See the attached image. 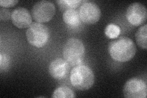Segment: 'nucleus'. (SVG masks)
I'll return each mask as SVG.
<instances>
[{
	"mask_svg": "<svg viewBox=\"0 0 147 98\" xmlns=\"http://www.w3.org/2000/svg\"><path fill=\"white\" fill-rule=\"evenodd\" d=\"M109 52L113 60L118 62H126L135 56L136 46L130 38L121 36L110 42Z\"/></svg>",
	"mask_w": 147,
	"mask_h": 98,
	"instance_id": "1",
	"label": "nucleus"
},
{
	"mask_svg": "<svg viewBox=\"0 0 147 98\" xmlns=\"http://www.w3.org/2000/svg\"><path fill=\"white\" fill-rule=\"evenodd\" d=\"M70 80L76 89L85 91L89 90L94 83V75L92 70L85 65H77L71 72Z\"/></svg>",
	"mask_w": 147,
	"mask_h": 98,
	"instance_id": "2",
	"label": "nucleus"
},
{
	"mask_svg": "<svg viewBox=\"0 0 147 98\" xmlns=\"http://www.w3.org/2000/svg\"><path fill=\"white\" fill-rule=\"evenodd\" d=\"M85 48L82 42L77 38L68 39L63 50L64 58L71 66L79 65L85 57Z\"/></svg>",
	"mask_w": 147,
	"mask_h": 98,
	"instance_id": "3",
	"label": "nucleus"
},
{
	"mask_svg": "<svg viewBox=\"0 0 147 98\" xmlns=\"http://www.w3.org/2000/svg\"><path fill=\"white\" fill-rule=\"evenodd\" d=\"M28 43L36 47H42L47 44L49 38V30L42 23L34 22L28 28L26 32Z\"/></svg>",
	"mask_w": 147,
	"mask_h": 98,
	"instance_id": "4",
	"label": "nucleus"
},
{
	"mask_svg": "<svg viewBox=\"0 0 147 98\" xmlns=\"http://www.w3.org/2000/svg\"><path fill=\"white\" fill-rule=\"evenodd\" d=\"M55 6L52 2L40 1L33 6L31 15L37 22L44 23L51 20L55 14Z\"/></svg>",
	"mask_w": 147,
	"mask_h": 98,
	"instance_id": "5",
	"label": "nucleus"
},
{
	"mask_svg": "<svg viewBox=\"0 0 147 98\" xmlns=\"http://www.w3.org/2000/svg\"><path fill=\"white\" fill-rule=\"evenodd\" d=\"M123 93L127 98H145L147 95L146 83L141 78H132L126 82Z\"/></svg>",
	"mask_w": 147,
	"mask_h": 98,
	"instance_id": "6",
	"label": "nucleus"
},
{
	"mask_svg": "<svg viewBox=\"0 0 147 98\" xmlns=\"http://www.w3.org/2000/svg\"><path fill=\"white\" fill-rule=\"evenodd\" d=\"M126 17L131 25L140 26L146 20V8L140 3H132L127 9Z\"/></svg>",
	"mask_w": 147,
	"mask_h": 98,
	"instance_id": "7",
	"label": "nucleus"
},
{
	"mask_svg": "<svg viewBox=\"0 0 147 98\" xmlns=\"http://www.w3.org/2000/svg\"><path fill=\"white\" fill-rule=\"evenodd\" d=\"M80 20L87 24H93L99 21L101 11L98 5L93 2H86L79 9Z\"/></svg>",
	"mask_w": 147,
	"mask_h": 98,
	"instance_id": "8",
	"label": "nucleus"
},
{
	"mask_svg": "<svg viewBox=\"0 0 147 98\" xmlns=\"http://www.w3.org/2000/svg\"><path fill=\"white\" fill-rule=\"evenodd\" d=\"M11 20L13 24L18 28H28L32 22V17L30 12L25 7H17L12 12Z\"/></svg>",
	"mask_w": 147,
	"mask_h": 98,
	"instance_id": "9",
	"label": "nucleus"
},
{
	"mask_svg": "<svg viewBox=\"0 0 147 98\" xmlns=\"http://www.w3.org/2000/svg\"><path fill=\"white\" fill-rule=\"evenodd\" d=\"M69 64L61 58H57L51 62L49 66V73L55 79H61L67 75L69 71Z\"/></svg>",
	"mask_w": 147,
	"mask_h": 98,
	"instance_id": "10",
	"label": "nucleus"
},
{
	"mask_svg": "<svg viewBox=\"0 0 147 98\" xmlns=\"http://www.w3.org/2000/svg\"><path fill=\"white\" fill-rule=\"evenodd\" d=\"M64 22L71 26H77L80 23L79 13L74 9H67L64 12L63 15Z\"/></svg>",
	"mask_w": 147,
	"mask_h": 98,
	"instance_id": "11",
	"label": "nucleus"
},
{
	"mask_svg": "<svg viewBox=\"0 0 147 98\" xmlns=\"http://www.w3.org/2000/svg\"><path fill=\"white\" fill-rule=\"evenodd\" d=\"M136 39L137 44L144 49H147V25L142 26L136 34Z\"/></svg>",
	"mask_w": 147,
	"mask_h": 98,
	"instance_id": "12",
	"label": "nucleus"
},
{
	"mask_svg": "<svg viewBox=\"0 0 147 98\" xmlns=\"http://www.w3.org/2000/svg\"><path fill=\"white\" fill-rule=\"evenodd\" d=\"M52 97L54 98H72L75 97L76 95L69 88L62 86L57 88L53 91Z\"/></svg>",
	"mask_w": 147,
	"mask_h": 98,
	"instance_id": "13",
	"label": "nucleus"
},
{
	"mask_svg": "<svg viewBox=\"0 0 147 98\" xmlns=\"http://www.w3.org/2000/svg\"><path fill=\"white\" fill-rule=\"evenodd\" d=\"M61 9H74L79 7L82 3L80 0H58L56 1Z\"/></svg>",
	"mask_w": 147,
	"mask_h": 98,
	"instance_id": "14",
	"label": "nucleus"
},
{
	"mask_svg": "<svg viewBox=\"0 0 147 98\" xmlns=\"http://www.w3.org/2000/svg\"><path fill=\"white\" fill-rule=\"evenodd\" d=\"M120 33V28L114 23H109L105 27V34L109 38L115 39Z\"/></svg>",
	"mask_w": 147,
	"mask_h": 98,
	"instance_id": "15",
	"label": "nucleus"
},
{
	"mask_svg": "<svg viewBox=\"0 0 147 98\" xmlns=\"http://www.w3.org/2000/svg\"><path fill=\"white\" fill-rule=\"evenodd\" d=\"M12 14L10 11L6 8H1L0 9V19L1 21L9 20L11 17Z\"/></svg>",
	"mask_w": 147,
	"mask_h": 98,
	"instance_id": "16",
	"label": "nucleus"
},
{
	"mask_svg": "<svg viewBox=\"0 0 147 98\" xmlns=\"http://www.w3.org/2000/svg\"><path fill=\"white\" fill-rule=\"evenodd\" d=\"M18 2L17 0H1L0 1V6L4 7H13L16 5Z\"/></svg>",
	"mask_w": 147,
	"mask_h": 98,
	"instance_id": "17",
	"label": "nucleus"
}]
</instances>
